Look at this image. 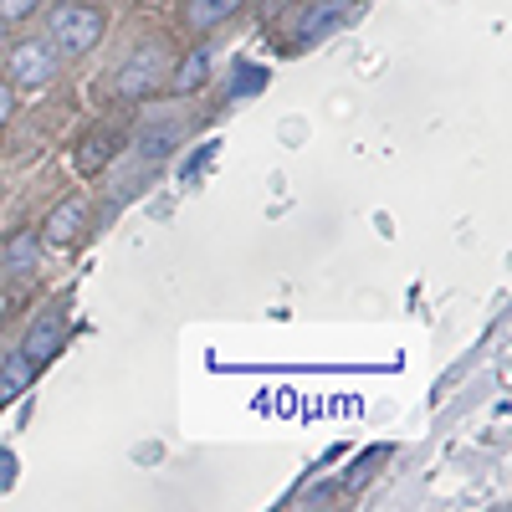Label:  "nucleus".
I'll list each match as a JSON object with an SVG mask.
<instances>
[{
  "label": "nucleus",
  "mask_w": 512,
  "mask_h": 512,
  "mask_svg": "<svg viewBox=\"0 0 512 512\" xmlns=\"http://www.w3.org/2000/svg\"><path fill=\"white\" fill-rule=\"evenodd\" d=\"M11 118V88H0V123Z\"/></svg>",
  "instance_id": "nucleus-11"
},
{
  "label": "nucleus",
  "mask_w": 512,
  "mask_h": 512,
  "mask_svg": "<svg viewBox=\"0 0 512 512\" xmlns=\"http://www.w3.org/2000/svg\"><path fill=\"white\" fill-rule=\"evenodd\" d=\"M159 82V52H139V57H128V67L118 72V93H149Z\"/></svg>",
  "instance_id": "nucleus-4"
},
{
  "label": "nucleus",
  "mask_w": 512,
  "mask_h": 512,
  "mask_svg": "<svg viewBox=\"0 0 512 512\" xmlns=\"http://www.w3.org/2000/svg\"><path fill=\"white\" fill-rule=\"evenodd\" d=\"M205 72H210V57H205V52H190V57H185V67L175 72V88H180V93L200 88V82H205Z\"/></svg>",
  "instance_id": "nucleus-8"
},
{
  "label": "nucleus",
  "mask_w": 512,
  "mask_h": 512,
  "mask_svg": "<svg viewBox=\"0 0 512 512\" xmlns=\"http://www.w3.org/2000/svg\"><path fill=\"white\" fill-rule=\"evenodd\" d=\"M231 11H241V0H190V6H185V21L190 26H216V21H226Z\"/></svg>",
  "instance_id": "nucleus-7"
},
{
  "label": "nucleus",
  "mask_w": 512,
  "mask_h": 512,
  "mask_svg": "<svg viewBox=\"0 0 512 512\" xmlns=\"http://www.w3.org/2000/svg\"><path fill=\"white\" fill-rule=\"evenodd\" d=\"M31 374H36V364H31L21 349H16V354H6V364H0V395H6V400H11V395H21L26 384H31Z\"/></svg>",
  "instance_id": "nucleus-6"
},
{
  "label": "nucleus",
  "mask_w": 512,
  "mask_h": 512,
  "mask_svg": "<svg viewBox=\"0 0 512 512\" xmlns=\"http://www.w3.org/2000/svg\"><path fill=\"white\" fill-rule=\"evenodd\" d=\"M82 221H88V210H82L77 200L57 205V210H52V221H47V241H52V246H67V241H77V236H82Z\"/></svg>",
  "instance_id": "nucleus-5"
},
{
  "label": "nucleus",
  "mask_w": 512,
  "mask_h": 512,
  "mask_svg": "<svg viewBox=\"0 0 512 512\" xmlns=\"http://www.w3.org/2000/svg\"><path fill=\"white\" fill-rule=\"evenodd\" d=\"M62 333H67V323H62V313H47L31 333H26V344H21V354L31 359V364H47L57 349H62Z\"/></svg>",
  "instance_id": "nucleus-3"
},
{
  "label": "nucleus",
  "mask_w": 512,
  "mask_h": 512,
  "mask_svg": "<svg viewBox=\"0 0 512 512\" xmlns=\"http://www.w3.org/2000/svg\"><path fill=\"white\" fill-rule=\"evenodd\" d=\"M11 262H16V272L31 267V241H16V246H11Z\"/></svg>",
  "instance_id": "nucleus-10"
},
{
  "label": "nucleus",
  "mask_w": 512,
  "mask_h": 512,
  "mask_svg": "<svg viewBox=\"0 0 512 512\" xmlns=\"http://www.w3.org/2000/svg\"><path fill=\"white\" fill-rule=\"evenodd\" d=\"M47 36H52L57 57H82V52H93V47H98L103 16H98L93 6H57L52 21H47Z\"/></svg>",
  "instance_id": "nucleus-1"
},
{
  "label": "nucleus",
  "mask_w": 512,
  "mask_h": 512,
  "mask_svg": "<svg viewBox=\"0 0 512 512\" xmlns=\"http://www.w3.org/2000/svg\"><path fill=\"white\" fill-rule=\"evenodd\" d=\"M41 0H0V21H26Z\"/></svg>",
  "instance_id": "nucleus-9"
},
{
  "label": "nucleus",
  "mask_w": 512,
  "mask_h": 512,
  "mask_svg": "<svg viewBox=\"0 0 512 512\" xmlns=\"http://www.w3.org/2000/svg\"><path fill=\"white\" fill-rule=\"evenodd\" d=\"M11 82H21V88H36V82H52L57 72V47L52 41H21V47H11Z\"/></svg>",
  "instance_id": "nucleus-2"
}]
</instances>
